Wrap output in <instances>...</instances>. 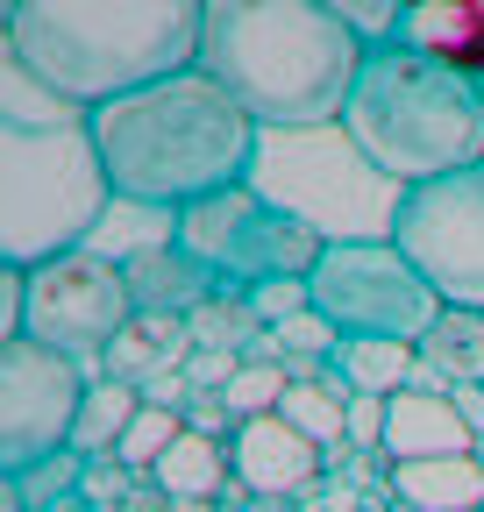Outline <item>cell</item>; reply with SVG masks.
<instances>
[{"instance_id": "cell-25", "label": "cell", "mask_w": 484, "mask_h": 512, "mask_svg": "<svg viewBox=\"0 0 484 512\" xmlns=\"http://www.w3.org/2000/svg\"><path fill=\"white\" fill-rule=\"evenodd\" d=\"M143 491H136V470H121L114 456L107 463H86V477H79V505L86 512H129Z\"/></svg>"}, {"instance_id": "cell-3", "label": "cell", "mask_w": 484, "mask_h": 512, "mask_svg": "<svg viewBox=\"0 0 484 512\" xmlns=\"http://www.w3.org/2000/svg\"><path fill=\"white\" fill-rule=\"evenodd\" d=\"M363 43L335 0H207L200 72L235 93L257 128L342 121Z\"/></svg>"}, {"instance_id": "cell-9", "label": "cell", "mask_w": 484, "mask_h": 512, "mask_svg": "<svg viewBox=\"0 0 484 512\" xmlns=\"http://www.w3.org/2000/svg\"><path fill=\"white\" fill-rule=\"evenodd\" d=\"M86 363L57 356L43 342H0V477H29L36 463L65 456L79 406H86Z\"/></svg>"}, {"instance_id": "cell-23", "label": "cell", "mask_w": 484, "mask_h": 512, "mask_svg": "<svg viewBox=\"0 0 484 512\" xmlns=\"http://www.w3.org/2000/svg\"><path fill=\"white\" fill-rule=\"evenodd\" d=\"M178 434H186V413H171V406H150V399H143V413L129 420V434H121V448H114V463L136 470V477H150Z\"/></svg>"}, {"instance_id": "cell-6", "label": "cell", "mask_w": 484, "mask_h": 512, "mask_svg": "<svg viewBox=\"0 0 484 512\" xmlns=\"http://www.w3.org/2000/svg\"><path fill=\"white\" fill-rule=\"evenodd\" d=\"M307 292H314V313L342 342H406V349H420V335L442 320L435 285L399 256L392 235H342V242H328V256L314 264Z\"/></svg>"}, {"instance_id": "cell-30", "label": "cell", "mask_w": 484, "mask_h": 512, "mask_svg": "<svg viewBox=\"0 0 484 512\" xmlns=\"http://www.w3.org/2000/svg\"><path fill=\"white\" fill-rule=\"evenodd\" d=\"M477 512H484V505H477Z\"/></svg>"}, {"instance_id": "cell-1", "label": "cell", "mask_w": 484, "mask_h": 512, "mask_svg": "<svg viewBox=\"0 0 484 512\" xmlns=\"http://www.w3.org/2000/svg\"><path fill=\"white\" fill-rule=\"evenodd\" d=\"M86 128H93V150H100L114 200L164 214V221H178L186 207L214 200V192H235L250 178L257 136H264L235 107V93L221 79H207L200 64L93 107Z\"/></svg>"}, {"instance_id": "cell-28", "label": "cell", "mask_w": 484, "mask_h": 512, "mask_svg": "<svg viewBox=\"0 0 484 512\" xmlns=\"http://www.w3.org/2000/svg\"><path fill=\"white\" fill-rule=\"evenodd\" d=\"M349 441L385 448V399H349Z\"/></svg>"}, {"instance_id": "cell-2", "label": "cell", "mask_w": 484, "mask_h": 512, "mask_svg": "<svg viewBox=\"0 0 484 512\" xmlns=\"http://www.w3.org/2000/svg\"><path fill=\"white\" fill-rule=\"evenodd\" d=\"M207 0H8L0 57L29 86L57 93L72 114H93L121 93H143L200 64Z\"/></svg>"}, {"instance_id": "cell-13", "label": "cell", "mask_w": 484, "mask_h": 512, "mask_svg": "<svg viewBox=\"0 0 484 512\" xmlns=\"http://www.w3.org/2000/svg\"><path fill=\"white\" fill-rule=\"evenodd\" d=\"M385 456L392 463H435V456H477V420L442 384H406L385 399Z\"/></svg>"}, {"instance_id": "cell-21", "label": "cell", "mask_w": 484, "mask_h": 512, "mask_svg": "<svg viewBox=\"0 0 484 512\" xmlns=\"http://www.w3.org/2000/svg\"><path fill=\"white\" fill-rule=\"evenodd\" d=\"M349 399H356V392L328 370L321 384H292V392L278 399V420H285V427H299L314 448H328V456H335V448L349 441Z\"/></svg>"}, {"instance_id": "cell-27", "label": "cell", "mask_w": 484, "mask_h": 512, "mask_svg": "<svg viewBox=\"0 0 484 512\" xmlns=\"http://www.w3.org/2000/svg\"><path fill=\"white\" fill-rule=\"evenodd\" d=\"M235 370H242L235 349H193V356H186V384H193V392H207V399L228 392V377H235Z\"/></svg>"}, {"instance_id": "cell-22", "label": "cell", "mask_w": 484, "mask_h": 512, "mask_svg": "<svg viewBox=\"0 0 484 512\" xmlns=\"http://www.w3.org/2000/svg\"><path fill=\"white\" fill-rule=\"evenodd\" d=\"M285 392H292V370H285V363H271V356H242V370L228 377L221 406H228V420L242 427V420L278 413V399H285Z\"/></svg>"}, {"instance_id": "cell-16", "label": "cell", "mask_w": 484, "mask_h": 512, "mask_svg": "<svg viewBox=\"0 0 484 512\" xmlns=\"http://www.w3.org/2000/svg\"><path fill=\"white\" fill-rule=\"evenodd\" d=\"M420 377H435L442 392H484V313L442 306V320L420 335Z\"/></svg>"}, {"instance_id": "cell-8", "label": "cell", "mask_w": 484, "mask_h": 512, "mask_svg": "<svg viewBox=\"0 0 484 512\" xmlns=\"http://www.w3.org/2000/svg\"><path fill=\"white\" fill-rule=\"evenodd\" d=\"M392 242L435 285L442 306L484 313V164L399 192L392 200Z\"/></svg>"}, {"instance_id": "cell-29", "label": "cell", "mask_w": 484, "mask_h": 512, "mask_svg": "<svg viewBox=\"0 0 484 512\" xmlns=\"http://www.w3.org/2000/svg\"><path fill=\"white\" fill-rule=\"evenodd\" d=\"M129 512H178V505H171V498H164V491H143V498H136V505H129Z\"/></svg>"}, {"instance_id": "cell-18", "label": "cell", "mask_w": 484, "mask_h": 512, "mask_svg": "<svg viewBox=\"0 0 484 512\" xmlns=\"http://www.w3.org/2000/svg\"><path fill=\"white\" fill-rule=\"evenodd\" d=\"M221 470H235V463H228V441H221V434L186 427V434H178V441L164 448V463L150 470V491L200 505V498H214V491H221Z\"/></svg>"}, {"instance_id": "cell-11", "label": "cell", "mask_w": 484, "mask_h": 512, "mask_svg": "<svg viewBox=\"0 0 484 512\" xmlns=\"http://www.w3.org/2000/svg\"><path fill=\"white\" fill-rule=\"evenodd\" d=\"M121 278H129V299L136 313H171V320H193L200 306L228 299L235 285L207 264V256H193L186 242H136V249H121Z\"/></svg>"}, {"instance_id": "cell-24", "label": "cell", "mask_w": 484, "mask_h": 512, "mask_svg": "<svg viewBox=\"0 0 484 512\" xmlns=\"http://www.w3.org/2000/svg\"><path fill=\"white\" fill-rule=\"evenodd\" d=\"M250 335H264V328H257V313L242 306V292H228V299H214V306L193 313V349H235V356H250L257 349Z\"/></svg>"}, {"instance_id": "cell-15", "label": "cell", "mask_w": 484, "mask_h": 512, "mask_svg": "<svg viewBox=\"0 0 484 512\" xmlns=\"http://www.w3.org/2000/svg\"><path fill=\"white\" fill-rule=\"evenodd\" d=\"M186 356H193V320H171V313H136L129 328H121L114 342H107V356H100V377H121V384H143L150 377H178L186 370Z\"/></svg>"}, {"instance_id": "cell-14", "label": "cell", "mask_w": 484, "mask_h": 512, "mask_svg": "<svg viewBox=\"0 0 484 512\" xmlns=\"http://www.w3.org/2000/svg\"><path fill=\"white\" fill-rule=\"evenodd\" d=\"M399 36L420 57L449 64L456 79H477L484 86V0H413Z\"/></svg>"}, {"instance_id": "cell-7", "label": "cell", "mask_w": 484, "mask_h": 512, "mask_svg": "<svg viewBox=\"0 0 484 512\" xmlns=\"http://www.w3.org/2000/svg\"><path fill=\"white\" fill-rule=\"evenodd\" d=\"M178 242L193 256H207L235 292H250V285H278V278L307 285L335 235H321L307 214L264 200V192L235 185V192H214V200L178 214Z\"/></svg>"}, {"instance_id": "cell-20", "label": "cell", "mask_w": 484, "mask_h": 512, "mask_svg": "<svg viewBox=\"0 0 484 512\" xmlns=\"http://www.w3.org/2000/svg\"><path fill=\"white\" fill-rule=\"evenodd\" d=\"M136 413H143V392H136V384L93 377V384H86V406H79V427H72V456L107 463L114 448H121V434H129Z\"/></svg>"}, {"instance_id": "cell-19", "label": "cell", "mask_w": 484, "mask_h": 512, "mask_svg": "<svg viewBox=\"0 0 484 512\" xmlns=\"http://www.w3.org/2000/svg\"><path fill=\"white\" fill-rule=\"evenodd\" d=\"M328 370L349 384L356 399H399L406 384H420V356L406 342H342Z\"/></svg>"}, {"instance_id": "cell-17", "label": "cell", "mask_w": 484, "mask_h": 512, "mask_svg": "<svg viewBox=\"0 0 484 512\" xmlns=\"http://www.w3.org/2000/svg\"><path fill=\"white\" fill-rule=\"evenodd\" d=\"M392 491H399L413 512H477V505H484V463H477V456L392 463Z\"/></svg>"}, {"instance_id": "cell-26", "label": "cell", "mask_w": 484, "mask_h": 512, "mask_svg": "<svg viewBox=\"0 0 484 512\" xmlns=\"http://www.w3.org/2000/svg\"><path fill=\"white\" fill-rule=\"evenodd\" d=\"M29 335V271L0 264V342H22Z\"/></svg>"}, {"instance_id": "cell-10", "label": "cell", "mask_w": 484, "mask_h": 512, "mask_svg": "<svg viewBox=\"0 0 484 512\" xmlns=\"http://www.w3.org/2000/svg\"><path fill=\"white\" fill-rule=\"evenodd\" d=\"M129 320H136V299H129V278H121V256L107 249H72L57 264L29 271V342L57 356L93 363Z\"/></svg>"}, {"instance_id": "cell-5", "label": "cell", "mask_w": 484, "mask_h": 512, "mask_svg": "<svg viewBox=\"0 0 484 512\" xmlns=\"http://www.w3.org/2000/svg\"><path fill=\"white\" fill-rule=\"evenodd\" d=\"M114 185L100 171L93 128L79 121H0V264L43 271L86 249L107 221Z\"/></svg>"}, {"instance_id": "cell-4", "label": "cell", "mask_w": 484, "mask_h": 512, "mask_svg": "<svg viewBox=\"0 0 484 512\" xmlns=\"http://www.w3.org/2000/svg\"><path fill=\"white\" fill-rule=\"evenodd\" d=\"M342 136L399 192L435 185L449 171L484 164V86L456 79L435 57H420L406 36L378 43L356 64V86H349V107H342Z\"/></svg>"}, {"instance_id": "cell-12", "label": "cell", "mask_w": 484, "mask_h": 512, "mask_svg": "<svg viewBox=\"0 0 484 512\" xmlns=\"http://www.w3.org/2000/svg\"><path fill=\"white\" fill-rule=\"evenodd\" d=\"M228 463H235V484H242V491L285 498V491L321 484L328 448H314L299 427H285L278 413H264V420H242V427L228 434Z\"/></svg>"}]
</instances>
